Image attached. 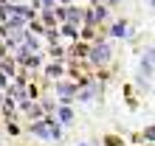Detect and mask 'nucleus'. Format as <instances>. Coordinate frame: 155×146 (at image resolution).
Listing matches in <instances>:
<instances>
[{
    "instance_id": "nucleus-1",
    "label": "nucleus",
    "mask_w": 155,
    "mask_h": 146,
    "mask_svg": "<svg viewBox=\"0 0 155 146\" xmlns=\"http://www.w3.org/2000/svg\"><path fill=\"white\" fill-rule=\"evenodd\" d=\"M31 135H37V138H42V141H59L62 138V129L54 121H37L31 126Z\"/></svg>"
},
{
    "instance_id": "nucleus-4",
    "label": "nucleus",
    "mask_w": 155,
    "mask_h": 146,
    "mask_svg": "<svg viewBox=\"0 0 155 146\" xmlns=\"http://www.w3.org/2000/svg\"><path fill=\"white\" fill-rule=\"evenodd\" d=\"M59 93H62V98H65V101H71V96H74V87H71V84H59Z\"/></svg>"
},
{
    "instance_id": "nucleus-5",
    "label": "nucleus",
    "mask_w": 155,
    "mask_h": 146,
    "mask_svg": "<svg viewBox=\"0 0 155 146\" xmlns=\"http://www.w3.org/2000/svg\"><path fill=\"white\" fill-rule=\"evenodd\" d=\"M82 146H85V143H82Z\"/></svg>"
},
{
    "instance_id": "nucleus-3",
    "label": "nucleus",
    "mask_w": 155,
    "mask_h": 146,
    "mask_svg": "<svg viewBox=\"0 0 155 146\" xmlns=\"http://www.w3.org/2000/svg\"><path fill=\"white\" fill-rule=\"evenodd\" d=\"M59 121H62V124H71V121H74V113H71L68 107H62V110H59Z\"/></svg>"
},
{
    "instance_id": "nucleus-2",
    "label": "nucleus",
    "mask_w": 155,
    "mask_h": 146,
    "mask_svg": "<svg viewBox=\"0 0 155 146\" xmlns=\"http://www.w3.org/2000/svg\"><path fill=\"white\" fill-rule=\"evenodd\" d=\"M25 113H28V118H34V121H40V115H42L37 104H25Z\"/></svg>"
}]
</instances>
